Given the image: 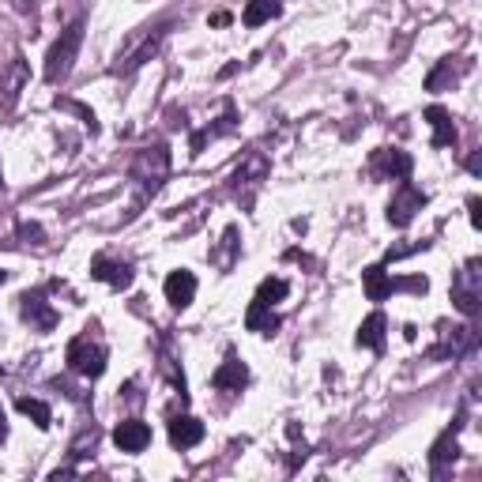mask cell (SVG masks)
<instances>
[{"mask_svg": "<svg viewBox=\"0 0 482 482\" xmlns=\"http://www.w3.org/2000/svg\"><path fill=\"white\" fill-rule=\"evenodd\" d=\"M204 441V422L192 418V415H178L170 418V445L173 449H192Z\"/></svg>", "mask_w": 482, "mask_h": 482, "instance_id": "5bb4252c", "label": "cell"}, {"mask_svg": "<svg viewBox=\"0 0 482 482\" xmlns=\"http://www.w3.org/2000/svg\"><path fill=\"white\" fill-rule=\"evenodd\" d=\"M468 204H471V223H475V226H478V223H482V215H478V200H475V197H471V200H468Z\"/></svg>", "mask_w": 482, "mask_h": 482, "instance_id": "83f0119b", "label": "cell"}, {"mask_svg": "<svg viewBox=\"0 0 482 482\" xmlns=\"http://www.w3.org/2000/svg\"><path fill=\"white\" fill-rule=\"evenodd\" d=\"M192 298H197V276L192 272H170L166 279V302L173 305V310H185V305H192Z\"/></svg>", "mask_w": 482, "mask_h": 482, "instance_id": "9a60e30c", "label": "cell"}, {"mask_svg": "<svg viewBox=\"0 0 482 482\" xmlns=\"http://www.w3.org/2000/svg\"><path fill=\"white\" fill-rule=\"evenodd\" d=\"M223 249H226V253H215L211 260H215L219 267H234V249H238V230H234V226L226 230V238H223Z\"/></svg>", "mask_w": 482, "mask_h": 482, "instance_id": "cb8c5ba5", "label": "cell"}, {"mask_svg": "<svg viewBox=\"0 0 482 482\" xmlns=\"http://www.w3.org/2000/svg\"><path fill=\"white\" fill-rule=\"evenodd\" d=\"M211 381H215L219 392H241L245 384H249V370H245V365H241L234 355H230V358L219 365V370H215V377H211Z\"/></svg>", "mask_w": 482, "mask_h": 482, "instance_id": "2e32d148", "label": "cell"}, {"mask_svg": "<svg viewBox=\"0 0 482 482\" xmlns=\"http://www.w3.org/2000/svg\"><path fill=\"white\" fill-rule=\"evenodd\" d=\"M68 370L87 377V381L102 377L106 373V346L99 339H91V336H75L68 343Z\"/></svg>", "mask_w": 482, "mask_h": 482, "instance_id": "3957f363", "label": "cell"}, {"mask_svg": "<svg viewBox=\"0 0 482 482\" xmlns=\"http://www.w3.org/2000/svg\"><path fill=\"white\" fill-rule=\"evenodd\" d=\"M27 80H31V72H27L23 57H15V61L0 72V110H4V113L15 110V102H19V94H23Z\"/></svg>", "mask_w": 482, "mask_h": 482, "instance_id": "30bf717a", "label": "cell"}, {"mask_svg": "<svg viewBox=\"0 0 482 482\" xmlns=\"http://www.w3.org/2000/svg\"><path fill=\"white\" fill-rule=\"evenodd\" d=\"M0 185H4V181H0Z\"/></svg>", "mask_w": 482, "mask_h": 482, "instance_id": "f546056e", "label": "cell"}, {"mask_svg": "<svg viewBox=\"0 0 482 482\" xmlns=\"http://www.w3.org/2000/svg\"><path fill=\"white\" fill-rule=\"evenodd\" d=\"M276 15H279L276 0H249L245 12H241V23L245 27H260V23H267V19H276Z\"/></svg>", "mask_w": 482, "mask_h": 482, "instance_id": "44dd1931", "label": "cell"}, {"mask_svg": "<svg viewBox=\"0 0 482 482\" xmlns=\"http://www.w3.org/2000/svg\"><path fill=\"white\" fill-rule=\"evenodd\" d=\"M422 207H426V192H418L408 178H403V185L396 188V197H392V204H389V223H392V226H408Z\"/></svg>", "mask_w": 482, "mask_h": 482, "instance_id": "52a82bcc", "label": "cell"}, {"mask_svg": "<svg viewBox=\"0 0 482 482\" xmlns=\"http://www.w3.org/2000/svg\"><path fill=\"white\" fill-rule=\"evenodd\" d=\"M245 328L249 332H257V336H276L279 332V317L272 313V305H264L253 298V305L245 310Z\"/></svg>", "mask_w": 482, "mask_h": 482, "instance_id": "e0dca14e", "label": "cell"}, {"mask_svg": "<svg viewBox=\"0 0 482 482\" xmlns=\"http://www.w3.org/2000/svg\"><path fill=\"white\" fill-rule=\"evenodd\" d=\"M370 173L377 181H403L411 173V155L408 151H396V147H381L373 151V159H370Z\"/></svg>", "mask_w": 482, "mask_h": 482, "instance_id": "ba28073f", "label": "cell"}, {"mask_svg": "<svg viewBox=\"0 0 482 482\" xmlns=\"http://www.w3.org/2000/svg\"><path fill=\"white\" fill-rule=\"evenodd\" d=\"M166 173H170V151H166V144L144 147L140 155H136V162H132V181L140 185L144 197H155V192L162 188V181H166Z\"/></svg>", "mask_w": 482, "mask_h": 482, "instance_id": "6da1fadb", "label": "cell"}, {"mask_svg": "<svg viewBox=\"0 0 482 482\" xmlns=\"http://www.w3.org/2000/svg\"><path fill=\"white\" fill-rule=\"evenodd\" d=\"M471 65L468 61H460L456 68H452V61H441L430 75H426V91H449V87H456L460 83V75H464Z\"/></svg>", "mask_w": 482, "mask_h": 482, "instance_id": "ac0fdd59", "label": "cell"}, {"mask_svg": "<svg viewBox=\"0 0 482 482\" xmlns=\"http://www.w3.org/2000/svg\"><path fill=\"white\" fill-rule=\"evenodd\" d=\"M91 276L110 283V286H118V291H125V286H132V279H136V272H132L128 260H113L106 253H99V257L91 260Z\"/></svg>", "mask_w": 482, "mask_h": 482, "instance_id": "8fae6325", "label": "cell"}, {"mask_svg": "<svg viewBox=\"0 0 482 482\" xmlns=\"http://www.w3.org/2000/svg\"><path fill=\"white\" fill-rule=\"evenodd\" d=\"M80 46H83V23H72L68 31H61V38H57L49 57H46V80L49 83H61L72 72L75 57H80Z\"/></svg>", "mask_w": 482, "mask_h": 482, "instance_id": "7a4b0ae2", "label": "cell"}, {"mask_svg": "<svg viewBox=\"0 0 482 482\" xmlns=\"http://www.w3.org/2000/svg\"><path fill=\"white\" fill-rule=\"evenodd\" d=\"M57 106H65V110H72V113H80V118H83V125L94 132V128H99V125H94V113L91 110H83L80 102H61V99H57Z\"/></svg>", "mask_w": 482, "mask_h": 482, "instance_id": "484cf974", "label": "cell"}, {"mask_svg": "<svg viewBox=\"0 0 482 482\" xmlns=\"http://www.w3.org/2000/svg\"><path fill=\"white\" fill-rule=\"evenodd\" d=\"M384 313H370L358 328V346H370V351H384Z\"/></svg>", "mask_w": 482, "mask_h": 482, "instance_id": "ffe728a7", "label": "cell"}, {"mask_svg": "<svg viewBox=\"0 0 482 482\" xmlns=\"http://www.w3.org/2000/svg\"><path fill=\"white\" fill-rule=\"evenodd\" d=\"M19 313H23V320L34 328V332H53V328H57V310L46 302L42 291L19 298Z\"/></svg>", "mask_w": 482, "mask_h": 482, "instance_id": "9c48e42d", "label": "cell"}, {"mask_svg": "<svg viewBox=\"0 0 482 482\" xmlns=\"http://www.w3.org/2000/svg\"><path fill=\"white\" fill-rule=\"evenodd\" d=\"M4 279H8V272H0V283H4Z\"/></svg>", "mask_w": 482, "mask_h": 482, "instance_id": "f1b7e54d", "label": "cell"}, {"mask_svg": "<svg viewBox=\"0 0 482 482\" xmlns=\"http://www.w3.org/2000/svg\"><path fill=\"white\" fill-rule=\"evenodd\" d=\"M362 286H365V298H370V302H384V298H389L392 291H399V286H408V291H426V279H389V276H384V267H365V272H362Z\"/></svg>", "mask_w": 482, "mask_h": 482, "instance_id": "8992f818", "label": "cell"}, {"mask_svg": "<svg viewBox=\"0 0 482 482\" xmlns=\"http://www.w3.org/2000/svg\"><path fill=\"white\" fill-rule=\"evenodd\" d=\"M456 430H460V422H456L452 430L441 434V437H437V445L430 449V464H434V475H437V478L445 475V471L456 464V460H460V441H456Z\"/></svg>", "mask_w": 482, "mask_h": 482, "instance_id": "4fadbf2b", "label": "cell"}, {"mask_svg": "<svg viewBox=\"0 0 482 482\" xmlns=\"http://www.w3.org/2000/svg\"><path fill=\"white\" fill-rule=\"evenodd\" d=\"M19 238H23L27 245H42L46 241V230L38 223H19Z\"/></svg>", "mask_w": 482, "mask_h": 482, "instance_id": "d4e9b609", "label": "cell"}, {"mask_svg": "<svg viewBox=\"0 0 482 482\" xmlns=\"http://www.w3.org/2000/svg\"><path fill=\"white\" fill-rule=\"evenodd\" d=\"M426 121L434 125V147H452L456 144V125H452V118L441 106L426 110Z\"/></svg>", "mask_w": 482, "mask_h": 482, "instance_id": "d6986e66", "label": "cell"}, {"mask_svg": "<svg viewBox=\"0 0 482 482\" xmlns=\"http://www.w3.org/2000/svg\"><path fill=\"white\" fill-rule=\"evenodd\" d=\"M8 441V418H4V411H0V445Z\"/></svg>", "mask_w": 482, "mask_h": 482, "instance_id": "4316f807", "label": "cell"}, {"mask_svg": "<svg viewBox=\"0 0 482 482\" xmlns=\"http://www.w3.org/2000/svg\"><path fill=\"white\" fill-rule=\"evenodd\" d=\"M162 38H166V27H151V31H144V34H140V42L132 46L125 57H118V65H113V72H118V75H128V72H136L140 65H147L151 57L159 53Z\"/></svg>", "mask_w": 482, "mask_h": 482, "instance_id": "5b68a950", "label": "cell"}, {"mask_svg": "<svg viewBox=\"0 0 482 482\" xmlns=\"http://www.w3.org/2000/svg\"><path fill=\"white\" fill-rule=\"evenodd\" d=\"M15 408H19V411H23L27 418H34V426H38V430H49V422H53V415H49V408H46V403H42V399H31V396H19V399H15Z\"/></svg>", "mask_w": 482, "mask_h": 482, "instance_id": "7402d4cb", "label": "cell"}, {"mask_svg": "<svg viewBox=\"0 0 482 482\" xmlns=\"http://www.w3.org/2000/svg\"><path fill=\"white\" fill-rule=\"evenodd\" d=\"M113 445H118L121 452H144L147 445H151V426L147 422H140V418H125L118 430H113Z\"/></svg>", "mask_w": 482, "mask_h": 482, "instance_id": "7c38bea8", "label": "cell"}, {"mask_svg": "<svg viewBox=\"0 0 482 482\" xmlns=\"http://www.w3.org/2000/svg\"><path fill=\"white\" fill-rule=\"evenodd\" d=\"M286 291H291V286H286L283 279H264V283H260V291H257V302L276 305V302H283V298H286Z\"/></svg>", "mask_w": 482, "mask_h": 482, "instance_id": "603a6c76", "label": "cell"}, {"mask_svg": "<svg viewBox=\"0 0 482 482\" xmlns=\"http://www.w3.org/2000/svg\"><path fill=\"white\" fill-rule=\"evenodd\" d=\"M452 302L464 317H478L482 305V260H468L452 279Z\"/></svg>", "mask_w": 482, "mask_h": 482, "instance_id": "277c9868", "label": "cell"}]
</instances>
